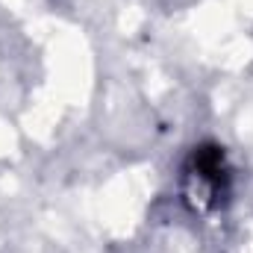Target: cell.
Wrapping results in <instances>:
<instances>
[{
	"label": "cell",
	"mask_w": 253,
	"mask_h": 253,
	"mask_svg": "<svg viewBox=\"0 0 253 253\" xmlns=\"http://www.w3.org/2000/svg\"><path fill=\"white\" fill-rule=\"evenodd\" d=\"M189 174L209 186V194H212V203H215V206L227 197V189H230V168H227L224 147H218V144H197V147L191 150Z\"/></svg>",
	"instance_id": "6da1fadb"
}]
</instances>
